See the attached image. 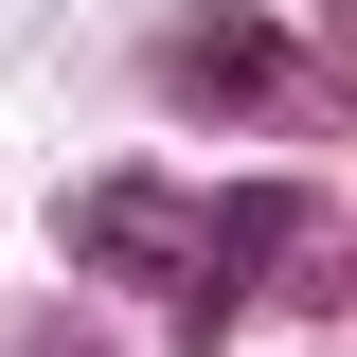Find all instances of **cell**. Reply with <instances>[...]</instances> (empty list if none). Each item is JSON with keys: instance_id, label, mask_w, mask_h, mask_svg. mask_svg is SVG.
<instances>
[{"instance_id": "cell-1", "label": "cell", "mask_w": 357, "mask_h": 357, "mask_svg": "<svg viewBox=\"0 0 357 357\" xmlns=\"http://www.w3.org/2000/svg\"><path fill=\"white\" fill-rule=\"evenodd\" d=\"M161 89L197 126H321V107H340V89L304 72V36H286V18H232V0L161 36Z\"/></svg>"}, {"instance_id": "cell-3", "label": "cell", "mask_w": 357, "mask_h": 357, "mask_svg": "<svg viewBox=\"0 0 357 357\" xmlns=\"http://www.w3.org/2000/svg\"><path fill=\"white\" fill-rule=\"evenodd\" d=\"M72 250L107 268V286H178V268H197V197L143 178V161H107V178H72Z\"/></svg>"}, {"instance_id": "cell-2", "label": "cell", "mask_w": 357, "mask_h": 357, "mask_svg": "<svg viewBox=\"0 0 357 357\" xmlns=\"http://www.w3.org/2000/svg\"><path fill=\"white\" fill-rule=\"evenodd\" d=\"M304 250V197L286 178H232V197H197V268L161 286V321H178V357H215L232 321H250V286Z\"/></svg>"}, {"instance_id": "cell-4", "label": "cell", "mask_w": 357, "mask_h": 357, "mask_svg": "<svg viewBox=\"0 0 357 357\" xmlns=\"http://www.w3.org/2000/svg\"><path fill=\"white\" fill-rule=\"evenodd\" d=\"M0 357H89V340H72V321H18V340H0Z\"/></svg>"}]
</instances>
